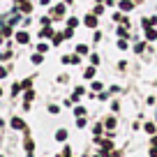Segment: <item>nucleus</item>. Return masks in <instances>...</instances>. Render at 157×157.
Returning <instances> with one entry per match:
<instances>
[{"mask_svg":"<svg viewBox=\"0 0 157 157\" xmlns=\"http://www.w3.org/2000/svg\"><path fill=\"white\" fill-rule=\"evenodd\" d=\"M16 7H19V10H23L25 14H30V10H33V5H30L28 0H16Z\"/></svg>","mask_w":157,"mask_h":157,"instance_id":"f257e3e1","label":"nucleus"},{"mask_svg":"<svg viewBox=\"0 0 157 157\" xmlns=\"http://www.w3.org/2000/svg\"><path fill=\"white\" fill-rule=\"evenodd\" d=\"M83 23L88 25V28H95V25H97V14H88L83 19Z\"/></svg>","mask_w":157,"mask_h":157,"instance_id":"f03ea898","label":"nucleus"},{"mask_svg":"<svg viewBox=\"0 0 157 157\" xmlns=\"http://www.w3.org/2000/svg\"><path fill=\"white\" fill-rule=\"evenodd\" d=\"M10 125H12V127H14V129H25V123H23V120H21V118H16V116L12 118V123H10Z\"/></svg>","mask_w":157,"mask_h":157,"instance_id":"7ed1b4c3","label":"nucleus"},{"mask_svg":"<svg viewBox=\"0 0 157 157\" xmlns=\"http://www.w3.org/2000/svg\"><path fill=\"white\" fill-rule=\"evenodd\" d=\"M16 42H19V44H28V42H30V35L28 33H16Z\"/></svg>","mask_w":157,"mask_h":157,"instance_id":"20e7f679","label":"nucleus"},{"mask_svg":"<svg viewBox=\"0 0 157 157\" xmlns=\"http://www.w3.org/2000/svg\"><path fill=\"white\" fill-rule=\"evenodd\" d=\"M118 5H120V10H123V12H129L134 7V2H132V0H120Z\"/></svg>","mask_w":157,"mask_h":157,"instance_id":"39448f33","label":"nucleus"},{"mask_svg":"<svg viewBox=\"0 0 157 157\" xmlns=\"http://www.w3.org/2000/svg\"><path fill=\"white\" fill-rule=\"evenodd\" d=\"M146 37L148 39H157V30L155 28H146Z\"/></svg>","mask_w":157,"mask_h":157,"instance_id":"423d86ee","label":"nucleus"},{"mask_svg":"<svg viewBox=\"0 0 157 157\" xmlns=\"http://www.w3.org/2000/svg\"><path fill=\"white\" fill-rule=\"evenodd\" d=\"M104 127H106V129H113V127H116V118H106V120H104Z\"/></svg>","mask_w":157,"mask_h":157,"instance_id":"0eeeda50","label":"nucleus"},{"mask_svg":"<svg viewBox=\"0 0 157 157\" xmlns=\"http://www.w3.org/2000/svg\"><path fill=\"white\" fill-rule=\"evenodd\" d=\"M30 60H33L35 65H39L42 60H44V56H42V53H33V56H30Z\"/></svg>","mask_w":157,"mask_h":157,"instance_id":"6e6552de","label":"nucleus"},{"mask_svg":"<svg viewBox=\"0 0 157 157\" xmlns=\"http://www.w3.org/2000/svg\"><path fill=\"white\" fill-rule=\"evenodd\" d=\"M53 12H56L53 16H63V14H65V5H56V7H53Z\"/></svg>","mask_w":157,"mask_h":157,"instance_id":"1a4fd4ad","label":"nucleus"},{"mask_svg":"<svg viewBox=\"0 0 157 157\" xmlns=\"http://www.w3.org/2000/svg\"><path fill=\"white\" fill-rule=\"evenodd\" d=\"M127 28H129V25H120V28H118V35H120V39L127 37Z\"/></svg>","mask_w":157,"mask_h":157,"instance_id":"9d476101","label":"nucleus"},{"mask_svg":"<svg viewBox=\"0 0 157 157\" xmlns=\"http://www.w3.org/2000/svg\"><path fill=\"white\" fill-rule=\"evenodd\" d=\"M39 35H42V37H51V39H53V30H51L49 25H46V28L42 30V33H39Z\"/></svg>","mask_w":157,"mask_h":157,"instance_id":"9b49d317","label":"nucleus"},{"mask_svg":"<svg viewBox=\"0 0 157 157\" xmlns=\"http://www.w3.org/2000/svg\"><path fill=\"white\" fill-rule=\"evenodd\" d=\"M76 53L78 56H86V53H88V46H86V44H78L76 46Z\"/></svg>","mask_w":157,"mask_h":157,"instance_id":"f8f14e48","label":"nucleus"},{"mask_svg":"<svg viewBox=\"0 0 157 157\" xmlns=\"http://www.w3.org/2000/svg\"><path fill=\"white\" fill-rule=\"evenodd\" d=\"M56 139H58V141H65V139H67V132H65V129H58V132H56Z\"/></svg>","mask_w":157,"mask_h":157,"instance_id":"ddd939ff","label":"nucleus"},{"mask_svg":"<svg viewBox=\"0 0 157 157\" xmlns=\"http://www.w3.org/2000/svg\"><path fill=\"white\" fill-rule=\"evenodd\" d=\"M76 25H78V19H76V16L67 19V28H76Z\"/></svg>","mask_w":157,"mask_h":157,"instance_id":"4468645a","label":"nucleus"},{"mask_svg":"<svg viewBox=\"0 0 157 157\" xmlns=\"http://www.w3.org/2000/svg\"><path fill=\"white\" fill-rule=\"evenodd\" d=\"M21 90H23V88H21V83H14V86H12V95H14V97L21 93Z\"/></svg>","mask_w":157,"mask_h":157,"instance_id":"2eb2a0df","label":"nucleus"},{"mask_svg":"<svg viewBox=\"0 0 157 157\" xmlns=\"http://www.w3.org/2000/svg\"><path fill=\"white\" fill-rule=\"evenodd\" d=\"M83 76H86V78H93V76H95V67H88V69L83 72Z\"/></svg>","mask_w":157,"mask_h":157,"instance_id":"dca6fc26","label":"nucleus"},{"mask_svg":"<svg viewBox=\"0 0 157 157\" xmlns=\"http://www.w3.org/2000/svg\"><path fill=\"white\" fill-rule=\"evenodd\" d=\"M33 148H35L33 139H25V150H28V152H33Z\"/></svg>","mask_w":157,"mask_h":157,"instance_id":"f3484780","label":"nucleus"},{"mask_svg":"<svg viewBox=\"0 0 157 157\" xmlns=\"http://www.w3.org/2000/svg\"><path fill=\"white\" fill-rule=\"evenodd\" d=\"M146 132H148V134H155V125H152V123H146Z\"/></svg>","mask_w":157,"mask_h":157,"instance_id":"a211bd4d","label":"nucleus"},{"mask_svg":"<svg viewBox=\"0 0 157 157\" xmlns=\"http://www.w3.org/2000/svg\"><path fill=\"white\" fill-rule=\"evenodd\" d=\"M74 113H76V116L81 118V116H83V113H86V109H83V106H76V109H74Z\"/></svg>","mask_w":157,"mask_h":157,"instance_id":"6ab92c4d","label":"nucleus"},{"mask_svg":"<svg viewBox=\"0 0 157 157\" xmlns=\"http://www.w3.org/2000/svg\"><path fill=\"white\" fill-rule=\"evenodd\" d=\"M19 21H21V16H19V12H16V14H14V16H12V19H10V23L14 25V23H19Z\"/></svg>","mask_w":157,"mask_h":157,"instance_id":"aec40b11","label":"nucleus"},{"mask_svg":"<svg viewBox=\"0 0 157 157\" xmlns=\"http://www.w3.org/2000/svg\"><path fill=\"white\" fill-rule=\"evenodd\" d=\"M30 86H33V78H25L23 83H21V88H30Z\"/></svg>","mask_w":157,"mask_h":157,"instance_id":"412c9836","label":"nucleus"},{"mask_svg":"<svg viewBox=\"0 0 157 157\" xmlns=\"http://www.w3.org/2000/svg\"><path fill=\"white\" fill-rule=\"evenodd\" d=\"M63 39H65L63 35H53V44H60V42H63Z\"/></svg>","mask_w":157,"mask_h":157,"instance_id":"4be33fe9","label":"nucleus"},{"mask_svg":"<svg viewBox=\"0 0 157 157\" xmlns=\"http://www.w3.org/2000/svg\"><path fill=\"white\" fill-rule=\"evenodd\" d=\"M33 97H35V93H33V90H28V93H25V102H30Z\"/></svg>","mask_w":157,"mask_h":157,"instance_id":"5701e85b","label":"nucleus"},{"mask_svg":"<svg viewBox=\"0 0 157 157\" xmlns=\"http://www.w3.org/2000/svg\"><path fill=\"white\" fill-rule=\"evenodd\" d=\"M102 12H104V7H102V5H97V7L93 10V14H102Z\"/></svg>","mask_w":157,"mask_h":157,"instance_id":"b1692460","label":"nucleus"},{"mask_svg":"<svg viewBox=\"0 0 157 157\" xmlns=\"http://www.w3.org/2000/svg\"><path fill=\"white\" fill-rule=\"evenodd\" d=\"M143 49H146V44H136V49H134V51H136V53H143Z\"/></svg>","mask_w":157,"mask_h":157,"instance_id":"393cba45","label":"nucleus"},{"mask_svg":"<svg viewBox=\"0 0 157 157\" xmlns=\"http://www.w3.org/2000/svg\"><path fill=\"white\" fill-rule=\"evenodd\" d=\"M58 111H60V106H53V104L49 106V113H58Z\"/></svg>","mask_w":157,"mask_h":157,"instance_id":"a878e982","label":"nucleus"},{"mask_svg":"<svg viewBox=\"0 0 157 157\" xmlns=\"http://www.w3.org/2000/svg\"><path fill=\"white\" fill-rule=\"evenodd\" d=\"M2 76H7V69H2V67H0V78H2Z\"/></svg>","mask_w":157,"mask_h":157,"instance_id":"bb28decb","label":"nucleus"},{"mask_svg":"<svg viewBox=\"0 0 157 157\" xmlns=\"http://www.w3.org/2000/svg\"><path fill=\"white\" fill-rule=\"evenodd\" d=\"M150 157H157V148H152V150H150Z\"/></svg>","mask_w":157,"mask_h":157,"instance_id":"cd10ccee","label":"nucleus"},{"mask_svg":"<svg viewBox=\"0 0 157 157\" xmlns=\"http://www.w3.org/2000/svg\"><path fill=\"white\" fill-rule=\"evenodd\" d=\"M152 148H157V136H152Z\"/></svg>","mask_w":157,"mask_h":157,"instance_id":"c85d7f7f","label":"nucleus"},{"mask_svg":"<svg viewBox=\"0 0 157 157\" xmlns=\"http://www.w3.org/2000/svg\"><path fill=\"white\" fill-rule=\"evenodd\" d=\"M116 2H118V0H106V5H116Z\"/></svg>","mask_w":157,"mask_h":157,"instance_id":"c756f323","label":"nucleus"},{"mask_svg":"<svg viewBox=\"0 0 157 157\" xmlns=\"http://www.w3.org/2000/svg\"><path fill=\"white\" fill-rule=\"evenodd\" d=\"M39 2H42V5H49V2H51V0H39Z\"/></svg>","mask_w":157,"mask_h":157,"instance_id":"7c9ffc66","label":"nucleus"},{"mask_svg":"<svg viewBox=\"0 0 157 157\" xmlns=\"http://www.w3.org/2000/svg\"><path fill=\"white\" fill-rule=\"evenodd\" d=\"M136 2H141V0H136Z\"/></svg>","mask_w":157,"mask_h":157,"instance_id":"2f4dec72","label":"nucleus"},{"mask_svg":"<svg viewBox=\"0 0 157 157\" xmlns=\"http://www.w3.org/2000/svg\"><path fill=\"white\" fill-rule=\"evenodd\" d=\"M97 2H102V0H97Z\"/></svg>","mask_w":157,"mask_h":157,"instance_id":"473e14b6","label":"nucleus"},{"mask_svg":"<svg viewBox=\"0 0 157 157\" xmlns=\"http://www.w3.org/2000/svg\"><path fill=\"white\" fill-rule=\"evenodd\" d=\"M0 95H2V90H0Z\"/></svg>","mask_w":157,"mask_h":157,"instance_id":"72a5a7b5","label":"nucleus"},{"mask_svg":"<svg viewBox=\"0 0 157 157\" xmlns=\"http://www.w3.org/2000/svg\"><path fill=\"white\" fill-rule=\"evenodd\" d=\"M99 157H102V155H99Z\"/></svg>","mask_w":157,"mask_h":157,"instance_id":"f704fd0d","label":"nucleus"}]
</instances>
